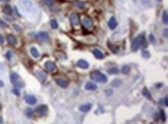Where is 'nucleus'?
Segmentation results:
<instances>
[{
  "mask_svg": "<svg viewBox=\"0 0 168 124\" xmlns=\"http://www.w3.org/2000/svg\"><path fill=\"white\" fill-rule=\"evenodd\" d=\"M146 46H147L146 40L143 34H141V35H139L138 36H136L133 40V44H132V48L134 51H137L140 47H146Z\"/></svg>",
  "mask_w": 168,
  "mask_h": 124,
  "instance_id": "obj_1",
  "label": "nucleus"
},
{
  "mask_svg": "<svg viewBox=\"0 0 168 124\" xmlns=\"http://www.w3.org/2000/svg\"><path fill=\"white\" fill-rule=\"evenodd\" d=\"M90 77L91 80L96 81V82H99V83H106L108 81L107 77H106L103 73L100 72L99 71H91L90 74Z\"/></svg>",
  "mask_w": 168,
  "mask_h": 124,
  "instance_id": "obj_2",
  "label": "nucleus"
},
{
  "mask_svg": "<svg viewBox=\"0 0 168 124\" xmlns=\"http://www.w3.org/2000/svg\"><path fill=\"white\" fill-rule=\"evenodd\" d=\"M10 80L11 82L13 84H15L16 87H19V88H23L22 87V82L19 81V75L15 72H12L10 75Z\"/></svg>",
  "mask_w": 168,
  "mask_h": 124,
  "instance_id": "obj_3",
  "label": "nucleus"
},
{
  "mask_svg": "<svg viewBox=\"0 0 168 124\" xmlns=\"http://www.w3.org/2000/svg\"><path fill=\"white\" fill-rule=\"evenodd\" d=\"M48 108L46 105H40L37 106L35 109V112L40 115H45L47 113Z\"/></svg>",
  "mask_w": 168,
  "mask_h": 124,
  "instance_id": "obj_4",
  "label": "nucleus"
},
{
  "mask_svg": "<svg viewBox=\"0 0 168 124\" xmlns=\"http://www.w3.org/2000/svg\"><path fill=\"white\" fill-rule=\"evenodd\" d=\"M83 26L88 30L93 29V27H94L93 22H92V20L91 19L90 17H88V16H85V17L83 19Z\"/></svg>",
  "mask_w": 168,
  "mask_h": 124,
  "instance_id": "obj_5",
  "label": "nucleus"
},
{
  "mask_svg": "<svg viewBox=\"0 0 168 124\" xmlns=\"http://www.w3.org/2000/svg\"><path fill=\"white\" fill-rule=\"evenodd\" d=\"M70 22H71L72 25L74 26H77L80 23V17L78 13H72L70 16Z\"/></svg>",
  "mask_w": 168,
  "mask_h": 124,
  "instance_id": "obj_6",
  "label": "nucleus"
},
{
  "mask_svg": "<svg viewBox=\"0 0 168 124\" xmlns=\"http://www.w3.org/2000/svg\"><path fill=\"white\" fill-rule=\"evenodd\" d=\"M56 82L59 86H60L61 88H67L69 84V81L66 78H59L56 79Z\"/></svg>",
  "mask_w": 168,
  "mask_h": 124,
  "instance_id": "obj_7",
  "label": "nucleus"
},
{
  "mask_svg": "<svg viewBox=\"0 0 168 124\" xmlns=\"http://www.w3.org/2000/svg\"><path fill=\"white\" fill-rule=\"evenodd\" d=\"M36 39L40 41H46L49 39V35L46 32H40L36 35Z\"/></svg>",
  "mask_w": 168,
  "mask_h": 124,
  "instance_id": "obj_8",
  "label": "nucleus"
},
{
  "mask_svg": "<svg viewBox=\"0 0 168 124\" xmlns=\"http://www.w3.org/2000/svg\"><path fill=\"white\" fill-rule=\"evenodd\" d=\"M45 67L47 71H54L57 68L56 67V64L52 61H47L45 63Z\"/></svg>",
  "mask_w": 168,
  "mask_h": 124,
  "instance_id": "obj_9",
  "label": "nucleus"
},
{
  "mask_svg": "<svg viewBox=\"0 0 168 124\" xmlns=\"http://www.w3.org/2000/svg\"><path fill=\"white\" fill-rule=\"evenodd\" d=\"M78 66L81 67V68L87 69V68H88L89 64H88V62L86 61L85 60H79L78 61Z\"/></svg>",
  "mask_w": 168,
  "mask_h": 124,
  "instance_id": "obj_10",
  "label": "nucleus"
},
{
  "mask_svg": "<svg viewBox=\"0 0 168 124\" xmlns=\"http://www.w3.org/2000/svg\"><path fill=\"white\" fill-rule=\"evenodd\" d=\"M91 109V104H90V103L84 104V105H82L79 107V110L81 112H88Z\"/></svg>",
  "mask_w": 168,
  "mask_h": 124,
  "instance_id": "obj_11",
  "label": "nucleus"
},
{
  "mask_svg": "<svg viewBox=\"0 0 168 124\" xmlns=\"http://www.w3.org/2000/svg\"><path fill=\"white\" fill-rule=\"evenodd\" d=\"M108 27L111 30L116 29L117 27V21L115 17H111V19L108 21Z\"/></svg>",
  "mask_w": 168,
  "mask_h": 124,
  "instance_id": "obj_12",
  "label": "nucleus"
},
{
  "mask_svg": "<svg viewBox=\"0 0 168 124\" xmlns=\"http://www.w3.org/2000/svg\"><path fill=\"white\" fill-rule=\"evenodd\" d=\"M26 102L28 104H30V105H34L36 102V98L33 95H26Z\"/></svg>",
  "mask_w": 168,
  "mask_h": 124,
  "instance_id": "obj_13",
  "label": "nucleus"
},
{
  "mask_svg": "<svg viewBox=\"0 0 168 124\" xmlns=\"http://www.w3.org/2000/svg\"><path fill=\"white\" fill-rule=\"evenodd\" d=\"M7 40L11 45H16L17 44V40H16V38L13 35H8L7 36Z\"/></svg>",
  "mask_w": 168,
  "mask_h": 124,
  "instance_id": "obj_14",
  "label": "nucleus"
},
{
  "mask_svg": "<svg viewBox=\"0 0 168 124\" xmlns=\"http://www.w3.org/2000/svg\"><path fill=\"white\" fill-rule=\"evenodd\" d=\"M85 88L86 90H95L97 89V86H96V84H95L94 83L89 81V82H87L85 84Z\"/></svg>",
  "mask_w": 168,
  "mask_h": 124,
  "instance_id": "obj_15",
  "label": "nucleus"
},
{
  "mask_svg": "<svg viewBox=\"0 0 168 124\" xmlns=\"http://www.w3.org/2000/svg\"><path fill=\"white\" fill-rule=\"evenodd\" d=\"M108 48L111 50V51L114 53H118L119 51V48L117 47L116 46H115L114 44H112V43H110V42H108Z\"/></svg>",
  "mask_w": 168,
  "mask_h": 124,
  "instance_id": "obj_16",
  "label": "nucleus"
},
{
  "mask_svg": "<svg viewBox=\"0 0 168 124\" xmlns=\"http://www.w3.org/2000/svg\"><path fill=\"white\" fill-rule=\"evenodd\" d=\"M93 53H94V55L95 56V58H98V59H102V58H104V55H103V53L101 52L99 50H98V49L93 50Z\"/></svg>",
  "mask_w": 168,
  "mask_h": 124,
  "instance_id": "obj_17",
  "label": "nucleus"
},
{
  "mask_svg": "<svg viewBox=\"0 0 168 124\" xmlns=\"http://www.w3.org/2000/svg\"><path fill=\"white\" fill-rule=\"evenodd\" d=\"M142 95H143L146 98H148L149 100L152 99V96H151L150 92H149V90H148L146 88H144L143 89H142Z\"/></svg>",
  "mask_w": 168,
  "mask_h": 124,
  "instance_id": "obj_18",
  "label": "nucleus"
},
{
  "mask_svg": "<svg viewBox=\"0 0 168 124\" xmlns=\"http://www.w3.org/2000/svg\"><path fill=\"white\" fill-rule=\"evenodd\" d=\"M3 11H4L5 13L9 14V15H11V14L13 13V9H12V7H11L9 5H5L4 8H3Z\"/></svg>",
  "mask_w": 168,
  "mask_h": 124,
  "instance_id": "obj_19",
  "label": "nucleus"
},
{
  "mask_svg": "<svg viewBox=\"0 0 168 124\" xmlns=\"http://www.w3.org/2000/svg\"><path fill=\"white\" fill-rule=\"evenodd\" d=\"M30 53H31V54L36 58H39V56H40V53H39L37 49L35 48V47H32V48L30 49Z\"/></svg>",
  "mask_w": 168,
  "mask_h": 124,
  "instance_id": "obj_20",
  "label": "nucleus"
},
{
  "mask_svg": "<svg viewBox=\"0 0 168 124\" xmlns=\"http://www.w3.org/2000/svg\"><path fill=\"white\" fill-rule=\"evenodd\" d=\"M163 22L164 24L168 23V14L167 11H164L163 13Z\"/></svg>",
  "mask_w": 168,
  "mask_h": 124,
  "instance_id": "obj_21",
  "label": "nucleus"
},
{
  "mask_svg": "<svg viewBox=\"0 0 168 124\" xmlns=\"http://www.w3.org/2000/svg\"><path fill=\"white\" fill-rule=\"evenodd\" d=\"M50 26H51L53 29H57L58 27V23L55 19H52V20L50 21Z\"/></svg>",
  "mask_w": 168,
  "mask_h": 124,
  "instance_id": "obj_22",
  "label": "nucleus"
},
{
  "mask_svg": "<svg viewBox=\"0 0 168 124\" xmlns=\"http://www.w3.org/2000/svg\"><path fill=\"white\" fill-rule=\"evenodd\" d=\"M130 71V67L127 66V65H125V66H123L122 67V72L123 73V74H127V73H129Z\"/></svg>",
  "mask_w": 168,
  "mask_h": 124,
  "instance_id": "obj_23",
  "label": "nucleus"
},
{
  "mask_svg": "<svg viewBox=\"0 0 168 124\" xmlns=\"http://www.w3.org/2000/svg\"><path fill=\"white\" fill-rule=\"evenodd\" d=\"M108 72L109 74H116V73L119 72V69L117 67H112V68L108 70Z\"/></svg>",
  "mask_w": 168,
  "mask_h": 124,
  "instance_id": "obj_24",
  "label": "nucleus"
},
{
  "mask_svg": "<svg viewBox=\"0 0 168 124\" xmlns=\"http://www.w3.org/2000/svg\"><path fill=\"white\" fill-rule=\"evenodd\" d=\"M142 56L143 58H149L150 54V53L148 52L146 50H142Z\"/></svg>",
  "mask_w": 168,
  "mask_h": 124,
  "instance_id": "obj_25",
  "label": "nucleus"
},
{
  "mask_svg": "<svg viewBox=\"0 0 168 124\" xmlns=\"http://www.w3.org/2000/svg\"><path fill=\"white\" fill-rule=\"evenodd\" d=\"M120 84H121V81L118 80V79L114 80L112 82V85H114L115 87H119V86L120 85Z\"/></svg>",
  "mask_w": 168,
  "mask_h": 124,
  "instance_id": "obj_26",
  "label": "nucleus"
},
{
  "mask_svg": "<svg viewBox=\"0 0 168 124\" xmlns=\"http://www.w3.org/2000/svg\"><path fill=\"white\" fill-rule=\"evenodd\" d=\"M159 114H160V117H161V120L163 122H164L166 120V115H165V112L163 109H161L160 112H159Z\"/></svg>",
  "mask_w": 168,
  "mask_h": 124,
  "instance_id": "obj_27",
  "label": "nucleus"
},
{
  "mask_svg": "<svg viewBox=\"0 0 168 124\" xmlns=\"http://www.w3.org/2000/svg\"><path fill=\"white\" fill-rule=\"evenodd\" d=\"M75 5H77V7L80 8V9H83V8L85 7V4L82 2H75Z\"/></svg>",
  "mask_w": 168,
  "mask_h": 124,
  "instance_id": "obj_28",
  "label": "nucleus"
},
{
  "mask_svg": "<svg viewBox=\"0 0 168 124\" xmlns=\"http://www.w3.org/2000/svg\"><path fill=\"white\" fill-rule=\"evenodd\" d=\"M33 112L31 109H30V108H28L26 109V115H28V116H31V115H33Z\"/></svg>",
  "mask_w": 168,
  "mask_h": 124,
  "instance_id": "obj_29",
  "label": "nucleus"
},
{
  "mask_svg": "<svg viewBox=\"0 0 168 124\" xmlns=\"http://www.w3.org/2000/svg\"><path fill=\"white\" fill-rule=\"evenodd\" d=\"M44 3L47 5H49V6H50V5H52L54 4V1H53V0H44Z\"/></svg>",
  "mask_w": 168,
  "mask_h": 124,
  "instance_id": "obj_30",
  "label": "nucleus"
},
{
  "mask_svg": "<svg viewBox=\"0 0 168 124\" xmlns=\"http://www.w3.org/2000/svg\"><path fill=\"white\" fill-rule=\"evenodd\" d=\"M0 27H3V28L7 27V24L5 23L4 21H2L1 19H0Z\"/></svg>",
  "mask_w": 168,
  "mask_h": 124,
  "instance_id": "obj_31",
  "label": "nucleus"
},
{
  "mask_svg": "<svg viewBox=\"0 0 168 124\" xmlns=\"http://www.w3.org/2000/svg\"><path fill=\"white\" fill-rule=\"evenodd\" d=\"M150 40L152 42L153 44H155L156 40H155V38H154V36H153V35H152V34L150 35Z\"/></svg>",
  "mask_w": 168,
  "mask_h": 124,
  "instance_id": "obj_32",
  "label": "nucleus"
},
{
  "mask_svg": "<svg viewBox=\"0 0 168 124\" xmlns=\"http://www.w3.org/2000/svg\"><path fill=\"white\" fill-rule=\"evenodd\" d=\"M4 43V37L2 36V35L0 34V44H2Z\"/></svg>",
  "mask_w": 168,
  "mask_h": 124,
  "instance_id": "obj_33",
  "label": "nucleus"
},
{
  "mask_svg": "<svg viewBox=\"0 0 168 124\" xmlns=\"http://www.w3.org/2000/svg\"><path fill=\"white\" fill-rule=\"evenodd\" d=\"M164 105H165V106H168V98H167V97H166L164 98Z\"/></svg>",
  "mask_w": 168,
  "mask_h": 124,
  "instance_id": "obj_34",
  "label": "nucleus"
},
{
  "mask_svg": "<svg viewBox=\"0 0 168 124\" xmlns=\"http://www.w3.org/2000/svg\"><path fill=\"white\" fill-rule=\"evenodd\" d=\"M13 27H14V28H15V29L16 30H17L18 31H19V30H20V28H19L18 26H17V25H16V24H15V25H13Z\"/></svg>",
  "mask_w": 168,
  "mask_h": 124,
  "instance_id": "obj_35",
  "label": "nucleus"
},
{
  "mask_svg": "<svg viewBox=\"0 0 168 124\" xmlns=\"http://www.w3.org/2000/svg\"><path fill=\"white\" fill-rule=\"evenodd\" d=\"M13 92H15V94H16V95H19V92L18 91L17 89H14V90H13Z\"/></svg>",
  "mask_w": 168,
  "mask_h": 124,
  "instance_id": "obj_36",
  "label": "nucleus"
},
{
  "mask_svg": "<svg viewBox=\"0 0 168 124\" xmlns=\"http://www.w3.org/2000/svg\"><path fill=\"white\" fill-rule=\"evenodd\" d=\"M3 86H4V83L0 80V87H3Z\"/></svg>",
  "mask_w": 168,
  "mask_h": 124,
  "instance_id": "obj_37",
  "label": "nucleus"
},
{
  "mask_svg": "<svg viewBox=\"0 0 168 124\" xmlns=\"http://www.w3.org/2000/svg\"><path fill=\"white\" fill-rule=\"evenodd\" d=\"M2 122H3V120H2V118L1 116H0V124H2Z\"/></svg>",
  "mask_w": 168,
  "mask_h": 124,
  "instance_id": "obj_38",
  "label": "nucleus"
},
{
  "mask_svg": "<svg viewBox=\"0 0 168 124\" xmlns=\"http://www.w3.org/2000/svg\"><path fill=\"white\" fill-rule=\"evenodd\" d=\"M0 1H2V2H5V1H9V0H0Z\"/></svg>",
  "mask_w": 168,
  "mask_h": 124,
  "instance_id": "obj_39",
  "label": "nucleus"
},
{
  "mask_svg": "<svg viewBox=\"0 0 168 124\" xmlns=\"http://www.w3.org/2000/svg\"><path fill=\"white\" fill-rule=\"evenodd\" d=\"M2 109V106H1V104H0V109Z\"/></svg>",
  "mask_w": 168,
  "mask_h": 124,
  "instance_id": "obj_40",
  "label": "nucleus"
},
{
  "mask_svg": "<svg viewBox=\"0 0 168 124\" xmlns=\"http://www.w3.org/2000/svg\"><path fill=\"white\" fill-rule=\"evenodd\" d=\"M156 1H159V2H160V1H161V0H156Z\"/></svg>",
  "mask_w": 168,
  "mask_h": 124,
  "instance_id": "obj_41",
  "label": "nucleus"
}]
</instances>
